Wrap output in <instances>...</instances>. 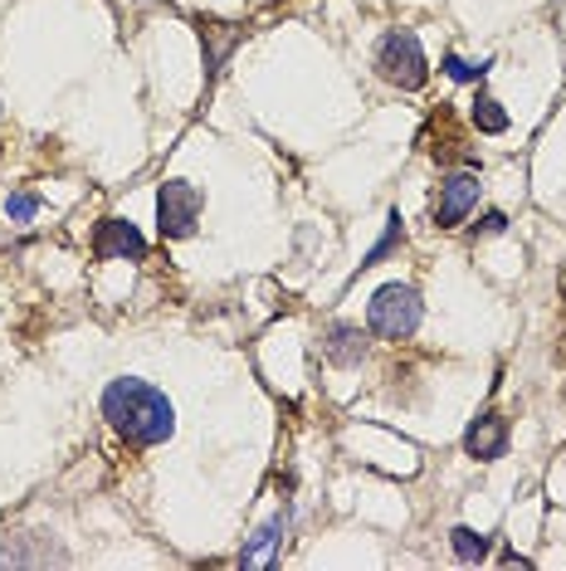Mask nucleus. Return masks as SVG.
Wrapping results in <instances>:
<instances>
[{"instance_id":"f257e3e1","label":"nucleus","mask_w":566,"mask_h":571,"mask_svg":"<svg viewBox=\"0 0 566 571\" xmlns=\"http://www.w3.org/2000/svg\"><path fill=\"white\" fill-rule=\"evenodd\" d=\"M98 411H103V421L137 449L167 445L171 430H176V411H171L167 391H157L142 376H113L108 386H103Z\"/></svg>"},{"instance_id":"f03ea898","label":"nucleus","mask_w":566,"mask_h":571,"mask_svg":"<svg viewBox=\"0 0 566 571\" xmlns=\"http://www.w3.org/2000/svg\"><path fill=\"white\" fill-rule=\"evenodd\" d=\"M376 74L386 83H396L400 93H420L430 83V59L420 50L416 30H386L376 40Z\"/></svg>"},{"instance_id":"7ed1b4c3","label":"nucleus","mask_w":566,"mask_h":571,"mask_svg":"<svg viewBox=\"0 0 566 571\" xmlns=\"http://www.w3.org/2000/svg\"><path fill=\"white\" fill-rule=\"evenodd\" d=\"M420 318H424V303H420V293L410 289V283H386V289H376L371 303H367V328L376 332V338H386V342L416 338Z\"/></svg>"},{"instance_id":"20e7f679","label":"nucleus","mask_w":566,"mask_h":571,"mask_svg":"<svg viewBox=\"0 0 566 571\" xmlns=\"http://www.w3.org/2000/svg\"><path fill=\"white\" fill-rule=\"evenodd\" d=\"M200 210H206V190L191 186V181H167L157 190V225H161V240H191L196 225H200Z\"/></svg>"},{"instance_id":"39448f33","label":"nucleus","mask_w":566,"mask_h":571,"mask_svg":"<svg viewBox=\"0 0 566 571\" xmlns=\"http://www.w3.org/2000/svg\"><path fill=\"white\" fill-rule=\"evenodd\" d=\"M479 172H450L440 181V190H434V206H430V216L440 230H454V225H464L469 220V210L479 206Z\"/></svg>"},{"instance_id":"423d86ee","label":"nucleus","mask_w":566,"mask_h":571,"mask_svg":"<svg viewBox=\"0 0 566 571\" xmlns=\"http://www.w3.org/2000/svg\"><path fill=\"white\" fill-rule=\"evenodd\" d=\"M93 259H147V235L133 220H98L93 225Z\"/></svg>"},{"instance_id":"0eeeda50","label":"nucleus","mask_w":566,"mask_h":571,"mask_svg":"<svg viewBox=\"0 0 566 571\" xmlns=\"http://www.w3.org/2000/svg\"><path fill=\"white\" fill-rule=\"evenodd\" d=\"M64 567L69 552L59 547L50 532H15V538L0 542V567Z\"/></svg>"},{"instance_id":"6e6552de","label":"nucleus","mask_w":566,"mask_h":571,"mask_svg":"<svg viewBox=\"0 0 566 571\" xmlns=\"http://www.w3.org/2000/svg\"><path fill=\"white\" fill-rule=\"evenodd\" d=\"M509 421H503L499 411H483L474 425L464 430V455L469 459H479V464H493V459H503L509 455Z\"/></svg>"},{"instance_id":"1a4fd4ad","label":"nucleus","mask_w":566,"mask_h":571,"mask_svg":"<svg viewBox=\"0 0 566 571\" xmlns=\"http://www.w3.org/2000/svg\"><path fill=\"white\" fill-rule=\"evenodd\" d=\"M367 352H371V342H367V332H361L357 323H333L323 332V356L333 366H361L367 362Z\"/></svg>"},{"instance_id":"9d476101","label":"nucleus","mask_w":566,"mask_h":571,"mask_svg":"<svg viewBox=\"0 0 566 571\" xmlns=\"http://www.w3.org/2000/svg\"><path fill=\"white\" fill-rule=\"evenodd\" d=\"M283 538H289V508H283V513H274L250 542H244L240 567H269V562H274V552L283 547Z\"/></svg>"},{"instance_id":"9b49d317","label":"nucleus","mask_w":566,"mask_h":571,"mask_svg":"<svg viewBox=\"0 0 566 571\" xmlns=\"http://www.w3.org/2000/svg\"><path fill=\"white\" fill-rule=\"evenodd\" d=\"M240 44V30L234 25H216V20H200V50H206V69H210V79L226 69V59L230 50Z\"/></svg>"},{"instance_id":"f8f14e48","label":"nucleus","mask_w":566,"mask_h":571,"mask_svg":"<svg viewBox=\"0 0 566 571\" xmlns=\"http://www.w3.org/2000/svg\"><path fill=\"white\" fill-rule=\"evenodd\" d=\"M400 245H406V220H400V210H391V216H386V235H381V240H376L371 249H367V259H361V269L357 273H352V279L347 283H357L361 279V273H367V269H376V264H381V259L386 255H396V249Z\"/></svg>"},{"instance_id":"ddd939ff","label":"nucleus","mask_w":566,"mask_h":571,"mask_svg":"<svg viewBox=\"0 0 566 571\" xmlns=\"http://www.w3.org/2000/svg\"><path fill=\"white\" fill-rule=\"evenodd\" d=\"M450 547H454V557H459L464 567L489 562V552H493V542L483 538V532H474V528H454V532H450Z\"/></svg>"},{"instance_id":"4468645a","label":"nucleus","mask_w":566,"mask_h":571,"mask_svg":"<svg viewBox=\"0 0 566 571\" xmlns=\"http://www.w3.org/2000/svg\"><path fill=\"white\" fill-rule=\"evenodd\" d=\"M474 127H479V133H489V137L509 133V113H503V103L489 98V93H479V98H474Z\"/></svg>"},{"instance_id":"2eb2a0df","label":"nucleus","mask_w":566,"mask_h":571,"mask_svg":"<svg viewBox=\"0 0 566 571\" xmlns=\"http://www.w3.org/2000/svg\"><path fill=\"white\" fill-rule=\"evenodd\" d=\"M493 69V59H479V64H469V59H459V54H444V74H450L454 83H479L483 74Z\"/></svg>"},{"instance_id":"dca6fc26","label":"nucleus","mask_w":566,"mask_h":571,"mask_svg":"<svg viewBox=\"0 0 566 571\" xmlns=\"http://www.w3.org/2000/svg\"><path fill=\"white\" fill-rule=\"evenodd\" d=\"M6 216L15 220V225H30L34 216H40V196H30V190H10V200H6Z\"/></svg>"},{"instance_id":"f3484780","label":"nucleus","mask_w":566,"mask_h":571,"mask_svg":"<svg viewBox=\"0 0 566 571\" xmlns=\"http://www.w3.org/2000/svg\"><path fill=\"white\" fill-rule=\"evenodd\" d=\"M503 230H509V216H503V210H489V216L474 225V235H503Z\"/></svg>"}]
</instances>
